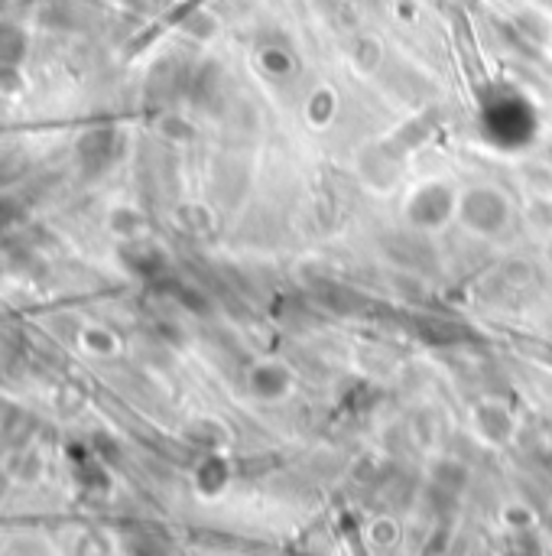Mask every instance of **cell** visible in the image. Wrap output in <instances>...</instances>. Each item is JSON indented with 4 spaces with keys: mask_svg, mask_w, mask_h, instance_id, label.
Here are the masks:
<instances>
[{
    "mask_svg": "<svg viewBox=\"0 0 552 556\" xmlns=\"http://www.w3.org/2000/svg\"><path fill=\"white\" fill-rule=\"evenodd\" d=\"M114 144V131H91L78 140V160H82L85 173H101L114 160Z\"/></svg>",
    "mask_w": 552,
    "mask_h": 556,
    "instance_id": "obj_1",
    "label": "cell"
},
{
    "mask_svg": "<svg viewBox=\"0 0 552 556\" xmlns=\"http://www.w3.org/2000/svg\"><path fill=\"white\" fill-rule=\"evenodd\" d=\"M23 53V36L10 27H0V66H13Z\"/></svg>",
    "mask_w": 552,
    "mask_h": 556,
    "instance_id": "obj_2",
    "label": "cell"
},
{
    "mask_svg": "<svg viewBox=\"0 0 552 556\" xmlns=\"http://www.w3.org/2000/svg\"><path fill=\"white\" fill-rule=\"evenodd\" d=\"M17 205H13L10 199H0V231H7L13 222H17Z\"/></svg>",
    "mask_w": 552,
    "mask_h": 556,
    "instance_id": "obj_3",
    "label": "cell"
}]
</instances>
